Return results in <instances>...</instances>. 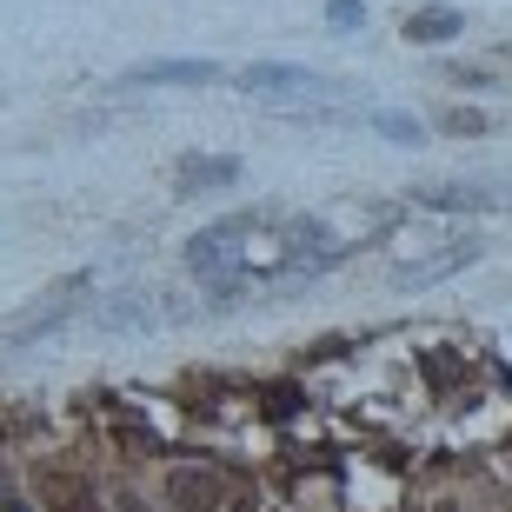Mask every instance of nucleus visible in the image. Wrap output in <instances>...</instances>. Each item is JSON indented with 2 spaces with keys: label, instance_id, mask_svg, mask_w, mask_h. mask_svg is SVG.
Wrapping results in <instances>:
<instances>
[{
  "label": "nucleus",
  "instance_id": "10",
  "mask_svg": "<svg viewBox=\"0 0 512 512\" xmlns=\"http://www.w3.org/2000/svg\"><path fill=\"white\" fill-rule=\"evenodd\" d=\"M74 300H80V280L67 286V293H54V300H47V306H40V313H34V320H27V326H20V333H14V340H40V333H54V326L67 320V313H74Z\"/></svg>",
  "mask_w": 512,
  "mask_h": 512
},
{
  "label": "nucleus",
  "instance_id": "11",
  "mask_svg": "<svg viewBox=\"0 0 512 512\" xmlns=\"http://www.w3.org/2000/svg\"><path fill=\"white\" fill-rule=\"evenodd\" d=\"M160 306L147 300V293H120V300H107L100 306V326H147Z\"/></svg>",
  "mask_w": 512,
  "mask_h": 512
},
{
  "label": "nucleus",
  "instance_id": "12",
  "mask_svg": "<svg viewBox=\"0 0 512 512\" xmlns=\"http://www.w3.org/2000/svg\"><path fill=\"white\" fill-rule=\"evenodd\" d=\"M373 127L386 133V140H399V147H419L426 133H419V120L413 114H373Z\"/></svg>",
  "mask_w": 512,
  "mask_h": 512
},
{
  "label": "nucleus",
  "instance_id": "5",
  "mask_svg": "<svg viewBox=\"0 0 512 512\" xmlns=\"http://www.w3.org/2000/svg\"><path fill=\"white\" fill-rule=\"evenodd\" d=\"M233 180H240L233 153H193V160H180V193H213V187H233Z\"/></svg>",
  "mask_w": 512,
  "mask_h": 512
},
{
  "label": "nucleus",
  "instance_id": "7",
  "mask_svg": "<svg viewBox=\"0 0 512 512\" xmlns=\"http://www.w3.org/2000/svg\"><path fill=\"white\" fill-rule=\"evenodd\" d=\"M473 260H479V240H453V247L433 253V260H413L399 273V286H433V280H446V273H459V266H473Z\"/></svg>",
  "mask_w": 512,
  "mask_h": 512
},
{
  "label": "nucleus",
  "instance_id": "8",
  "mask_svg": "<svg viewBox=\"0 0 512 512\" xmlns=\"http://www.w3.org/2000/svg\"><path fill=\"white\" fill-rule=\"evenodd\" d=\"M40 493H47V506H54V512H100L94 506V486H87L80 473H47V479H40Z\"/></svg>",
  "mask_w": 512,
  "mask_h": 512
},
{
  "label": "nucleus",
  "instance_id": "6",
  "mask_svg": "<svg viewBox=\"0 0 512 512\" xmlns=\"http://www.w3.org/2000/svg\"><path fill=\"white\" fill-rule=\"evenodd\" d=\"M419 200L439 213H486V207H506V193L499 187H466V180H453V187H419Z\"/></svg>",
  "mask_w": 512,
  "mask_h": 512
},
{
  "label": "nucleus",
  "instance_id": "2",
  "mask_svg": "<svg viewBox=\"0 0 512 512\" xmlns=\"http://www.w3.org/2000/svg\"><path fill=\"white\" fill-rule=\"evenodd\" d=\"M247 94H266V100H333V80L306 74V67H286V60H260L240 74Z\"/></svg>",
  "mask_w": 512,
  "mask_h": 512
},
{
  "label": "nucleus",
  "instance_id": "3",
  "mask_svg": "<svg viewBox=\"0 0 512 512\" xmlns=\"http://www.w3.org/2000/svg\"><path fill=\"white\" fill-rule=\"evenodd\" d=\"M220 499H227V473H213V466H180L167 479L173 512H220Z\"/></svg>",
  "mask_w": 512,
  "mask_h": 512
},
{
  "label": "nucleus",
  "instance_id": "13",
  "mask_svg": "<svg viewBox=\"0 0 512 512\" xmlns=\"http://www.w3.org/2000/svg\"><path fill=\"white\" fill-rule=\"evenodd\" d=\"M326 20H333V27H360L366 7H360V0H333V7H326Z\"/></svg>",
  "mask_w": 512,
  "mask_h": 512
},
{
  "label": "nucleus",
  "instance_id": "4",
  "mask_svg": "<svg viewBox=\"0 0 512 512\" xmlns=\"http://www.w3.org/2000/svg\"><path fill=\"white\" fill-rule=\"evenodd\" d=\"M207 80H220L213 60H147L127 74V87H207Z\"/></svg>",
  "mask_w": 512,
  "mask_h": 512
},
{
  "label": "nucleus",
  "instance_id": "15",
  "mask_svg": "<svg viewBox=\"0 0 512 512\" xmlns=\"http://www.w3.org/2000/svg\"><path fill=\"white\" fill-rule=\"evenodd\" d=\"M506 207H512V187H506Z\"/></svg>",
  "mask_w": 512,
  "mask_h": 512
},
{
  "label": "nucleus",
  "instance_id": "1",
  "mask_svg": "<svg viewBox=\"0 0 512 512\" xmlns=\"http://www.w3.org/2000/svg\"><path fill=\"white\" fill-rule=\"evenodd\" d=\"M346 253V240L326 233L313 213H233L213 220L207 233L187 240V266L213 286V300H253V293H280Z\"/></svg>",
  "mask_w": 512,
  "mask_h": 512
},
{
  "label": "nucleus",
  "instance_id": "9",
  "mask_svg": "<svg viewBox=\"0 0 512 512\" xmlns=\"http://www.w3.org/2000/svg\"><path fill=\"white\" fill-rule=\"evenodd\" d=\"M459 27H466V14H459V7H419V14L406 20V40L433 47V40H453Z\"/></svg>",
  "mask_w": 512,
  "mask_h": 512
},
{
  "label": "nucleus",
  "instance_id": "14",
  "mask_svg": "<svg viewBox=\"0 0 512 512\" xmlns=\"http://www.w3.org/2000/svg\"><path fill=\"white\" fill-rule=\"evenodd\" d=\"M439 127H446V133H486V114H446Z\"/></svg>",
  "mask_w": 512,
  "mask_h": 512
}]
</instances>
